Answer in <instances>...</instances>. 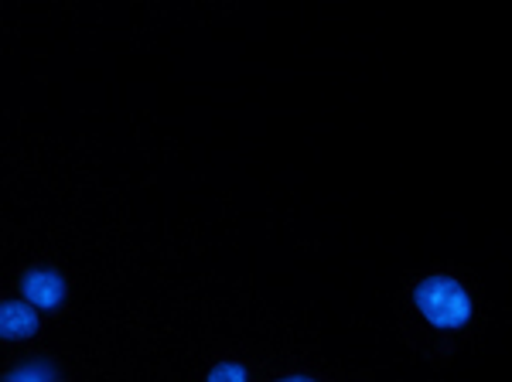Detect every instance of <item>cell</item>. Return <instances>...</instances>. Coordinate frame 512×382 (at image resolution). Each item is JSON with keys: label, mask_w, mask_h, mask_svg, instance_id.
<instances>
[{"label": "cell", "mask_w": 512, "mask_h": 382, "mask_svg": "<svg viewBox=\"0 0 512 382\" xmlns=\"http://www.w3.org/2000/svg\"><path fill=\"white\" fill-rule=\"evenodd\" d=\"M414 301L420 307V314H424L434 328H444V331L465 328L468 318H472V297H468V290L451 277L420 280L414 290Z\"/></svg>", "instance_id": "obj_1"}, {"label": "cell", "mask_w": 512, "mask_h": 382, "mask_svg": "<svg viewBox=\"0 0 512 382\" xmlns=\"http://www.w3.org/2000/svg\"><path fill=\"white\" fill-rule=\"evenodd\" d=\"M7 382H55V369L45 362H28L21 369H14Z\"/></svg>", "instance_id": "obj_4"}, {"label": "cell", "mask_w": 512, "mask_h": 382, "mask_svg": "<svg viewBox=\"0 0 512 382\" xmlns=\"http://www.w3.org/2000/svg\"><path fill=\"white\" fill-rule=\"evenodd\" d=\"M38 331V311L24 301H4L0 304V338H11V342H21V338H31Z\"/></svg>", "instance_id": "obj_3"}, {"label": "cell", "mask_w": 512, "mask_h": 382, "mask_svg": "<svg viewBox=\"0 0 512 382\" xmlns=\"http://www.w3.org/2000/svg\"><path fill=\"white\" fill-rule=\"evenodd\" d=\"M24 304H31L35 311H55L65 301V280L55 270H28L21 280Z\"/></svg>", "instance_id": "obj_2"}, {"label": "cell", "mask_w": 512, "mask_h": 382, "mask_svg": "<svg viewBox=\"0 0 512 382\" xmlns=\"http://www.w3.org/2000/svg\"><path fill=\"white\" fill-rule=\"evenodd\" d=\"M205 382H250V376H246L243 365L222 362V365H216V369L209 372V379H205Z\"/></svg>", "instance_id": "obj_5"}, {"label": "cell", "mask_w": 512, "mask_h": 382, "mask_svg": "<svg viewBox=\"0 0 512 382\" xmlns=\"http://www.w3.org/2000/svg\"><path fill=\"white\" fill-rule=\"evenodd\" d=\"M277 382H315V379H308V376H287V379H277Z\"/></svg>", "instance_id": "obj_6"}]
</instances>
